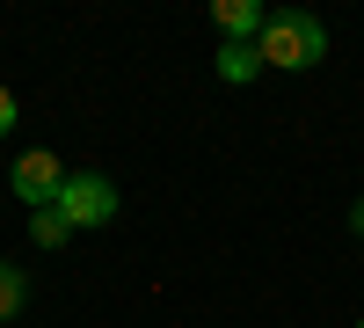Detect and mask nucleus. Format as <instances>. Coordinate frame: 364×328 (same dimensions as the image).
<instances>
[{
	"label": "nucleus",
	"instance_id": "7ed1b4c3",
	"mask_svg": "<svg viewBox=\"0 0 364 328\" xmlns=\"http://www.w3.org/2000/svg\"><path fill=\"white\" fill-rule=\"evenodd\" d=\"M58 190H66V161H58L51 146H29V154L15 161V197L44 212V204H58Z\"/></svg>",
	"mask_w": 364,
	"mask_h": 328
},
{
	"label": "nucleus",
	"instance_id": "f257e3e1",
	"mask_svg": "<svg viewBox=\"0 0 364 328\" xmlns=\"http://www.w3.org/2000/svg\"><path fill=\"white\" fill-rule=\"evenodd\" d=\"M255 51H262V66L306 73V66H321V51H328V29H321L306 8H269L262 37H255Z\"/></svg>",
	"mask_w": 364,
	"mask_h": 328
},
{
	"label": "nucleus",
	"instance_id": "423d86ee",
	"mask_svg": "<svg viewBox=\"0 0 364 328\" xmlns=\"http://www.w3.org/2000/svg\"><path fill=\"white\" fill-rule=\"evenodd\" d=\"M22 300H29V277L0 263V321H15V314H22Z\"/></svg>",
	"mask_w": 364,
	"mask_h": 328
},
{
	"label": "nucleus",
	"instance_id": "9d476101",
	"mask_svg": "<svg viewBox=\"0 0 364 328\" xmlns=\"http://www.w3.org/2000/svg\"><path fill=\"white\" fill-rule=\"evenodd\" d=\"M357 328H364V321H357Z\"/></svg>",
	"mask_w": 364,
	"mask_h": 328
},
{
	"label": "nucleus",
	"instance_id": "6e6552de",
	"mask_svg": "<svg viewBox=\"0 0 364 328\" xmlns=\"http://www.w3.org/2000/svg\"><path fill=\"white\" fill-rule=\"evenodd\" d=\"M8 132H15V88L0 80V139H8Z\"/></svg>",
	"mask_w": 364,
	"mask_h": 328
},
{
	"label": "nucleus",
	"instance_id": "1a4fd4ad",
	"mask_svg": "<svg viewBox=\"0 0 364 328\" xmlns=\"http://www.w3.org/2000/svg\"><path fill=\"white\" fill-rule=\"evenodd\" d=\"M350 226H357V233H364V197H357V212H350Z\"/></svg>",
	"mask_w": 364,
	"mask_h": 328
},
{
	"label": "nucleus",
	"instance_id": "20e7f679",
	"mask_svg": "<svg viewBox=\"0 0 364 328\" xmlns=\"http://www.w3.org/2000/svg\"><path fill=\"white\" fill-rule=\"evenodd\" d=\"M211 15H219L226 44H255V37H262V22H269V8H262V0H219Z\"/></svg>",
	"mask_w": 364,
	"mask_h": 328
},
{
	"label": "nucleus",
	"instance_id": "0eeeda50",
	"mask_svg": "<svg viewBox=\"0 0 364 328\" xmlns=\"http://www.w3.org/2000/svg\"><path fill=\"white\" fill-rule=\"evenodd\" d=\"M29 233H37V241H44V248H58V241H66V233H73V226H66V219H58V212H51V204H44V212H37V219H29Z\"/></svg>",
	"mask_w": 364,
	"mask_h": 328
},
{
	"label": "nucleus",
	"instance_id": "39448f33",
	"mask_svg": "<svg viewBox=\"0 0 364 328\" xmlns=\"http://www.w3.org/2000/svg\"><path fill=\"white\" fill-rule=\"evenodd\" d=\"M255 73H262L255 44H219V80H255Z\"/></svg>",
	"mask_w": 364,
	"mask_h": 328
},
{
	"label": "nucleus",
	"instance_id": "f03ea898",
	"mask_svg": "<svg viewBox=\"0 0 364 328\" xmlns=\"http://www.w3.org/2000/svg\"><path fill=\"white\" fill-rule=\"evenodd\" d=\"M51 212L66 219L73 233L80 226H109L117 219V183H109V175H66V190H58Z\"/></svg>",
	"mask_w": 364,
	"mask_h": 328
}]
</instances>
